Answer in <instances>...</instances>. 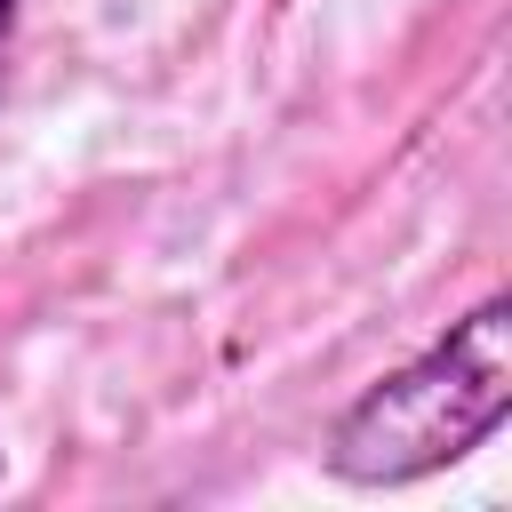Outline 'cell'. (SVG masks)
I'll return each instance as SVG.
<instances>
[{
  "label": "cell",
  "mask_w": 512,
  "mask_h": 512,
  "mask_svg": "<svg viewBox=\"0 0 512 512\" xmlns=\"http://www.w3.org/2000/svg\"><path fill=\"white\" fill-rule=\"evenodd\" d=\"M512 416V296H480L448 336L376 376L320 440V464L344 488H408L472 448H488Z\"/></svg>",
  "instance_id": "obj_1"
},
{
  "label": "cell",
  "mask_w": 512,
  "mask_h": 512,
  "mask_svg": "<svg viewBox=\"0 0 512 512\" xmlns=\"http://www.w3.org/2000/svg\"><path fill=\"white\" fill-rule=\"evenodd\" d=\"M0 472H8V456H0Z\"/></svg>",
  "instance_id": "obj_3"
},
{
  "label": "cell",
  "mask_w": 512,
  "mask_h": 512,
  "mask_svg": "<svg viewBox=\"0 0 512 512\" xmlns=\"http://www.w3.org/2000/svg\"><path fill=\"white\" fill-rule=\"evenodd\" d=\"M8 48H16V0H0V80H8Z\"/></svg>",
  "instance_id": "obj_2"
}]
</instances>
